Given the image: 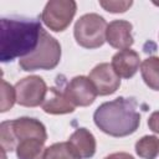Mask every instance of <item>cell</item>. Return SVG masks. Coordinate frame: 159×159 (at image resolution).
<instances>
[{
	"label": "cell",
	"mask_w": 159,
	"mask_h": 159,
	"mask_svg": "<svg viewBox=\"0 0 159 159\" xmlns=\"http://www.w3.org/2000/svg\"><path fill=\"white\" fill-rule=\"evenodd\" d=\"M42 26L37 19L2 17L0 35V60L11 62L36 50Z\"/></svg>",
	"instance_id": "6da1fadb"
},
{
	"label": "cell",
	"mask_w": 159,
	"mask_h": 159,
	"mask_svg": "<svg viewBox=\"0 0 159 159\" xmlns=\"http://www.w3.org/2000/svg\"><path fill=\"white\" fill-rule=\"evenodd\" d=\"M97 128L111 137H127L133 134L140 124L138 102L133 97H118L102 103L93 113Z\"/></svg>",
	"instance_id": "7a4b0ae2"
},
{
	"label": "cell",
	"mask_w": 159,
	"mask_h": 159,
	"mask_svg": "<svg viewBox=\"0 0 159 159\" xmlns=\"http://www.w3.org/2000/svg\"><path fill=\"white\" fill-rule=\"evenodd\" d=\"M32 138L47 140L46 127L36 118L20 117L0 124V144L2 150L12 152L21 140Z\"/></svg>",
	"instance_id": "3957f363"
},
{
	"label": "cell",
	"mask_w": 159,
	"mask_h": 159,
	"mask_svg": "<svg viewBox=\"0 0 159 159\" xmlns=\"http://www.w3.org/2000/svg\"><path fill=\"white\" fill-rule=\"evenodd\" d=\"M61 61V45L51 36L46 30L42 29L39 45L26 57L19 60V66L26 72L37 70H53Z\"/></svg>",
	"instance_id": "277c9868"
},
{
	"label": "cell",
	"mask_w": 159,
	"mask_h": 159,
	"mask_svg": "<svg viewBox=\"0 0 159 159\" xmlns=\"http://www.w3.org/2000/svg\"><path fill=\"white\" fill-rule=\"evenodd\" d=\"M107 22L103 16L89 12L81 16L73 27L76 42L84 48H98L106 41Z\"/></svg>",
	"instance_id": "5b68a950"
},
{
	"label": "cell",
	"mask_w": 159,
	"mask_h": 159,
	"mask_svg": "<svg viewBox=\"0 0 159 159\" xmlns=\"http://www.w3.org/2000/svg\"><path fill=\"white\" fill-rule=\"evenodd\" d=\"M77 10V4L73 0H51L41 14L42 22L55 32L65 31L72 22Z\"/></svg>",
	"instance_id": "8992f818"
},
{
	"label": "cell",
	"mask_w": 159,
	"mask_h": 159,
	"mask_svg": "<svg viewBox=\"0 0 159 159\" xmlns=\"http://www.w3.org/2000/svg\"><path fill=\"white\" fill-rule=\"evenodd\" d=\"M16 103L22 107L42 106L48 88L40 76H29L15 84Z\"/></svg>",
	"instance_id": "52a82bcc"
},
{
	"label": "cell",
	"mask_w": 159,
	"mask_h": 159,
	"mask_svg": "<svg viewBox=\"0 0 159 159\" xmlns=\"http://www.w3.org/2000/svg\"><path fill=\"white\" fill-rule=\"evenodd\" d=\"M65 91L75 107H88L98 96L92 81L86 76L73 77L67 83Z\"/></svg>",
	"instance_id": "ba28073f"
},
{
	"label": "cell",
	"mask_w": 159,
	"mask_h": 159,
	"mask_svg": "<svg viewBox=\"0 0 159 159\" xmlns=\"http://www.w3.org/2000/svg\"><path fill=\"white\" fill-rule=\"evenodd\" d=\"M88 78L92 81L99 96L113 94L120 86V77L114 72L112 65L107 62L97 65L89 72Z\"/></svg>",
	"instance_id": "9c48e42d"
},
{
	"label": "cell",
	"mask_w": 159,
	"mask_h": 159,
	"mask_svg": "<svg viewBox=\"0 0 159 159\" xmlns=\"http://www.w3.org/2000/svg\"><path fill=\"white\" fill-rule=\"evenodd\" d=\"M133 25L125 20H113L107 25L106 41L114 48L120 51L130 48L134 42L132 35Z\"/></svg>",
	"instance_id": "30bf717a"
},
{
	"label": "cell",
	"mask_w": 159,
	"mask_h": 159,
	"mask_svg": "<svg viewBox=\"0 0 159 159\" xmlns=\"http://www.w3.org/2000/svg\"><path fill=\"white\" fill-rule=\"evenodd\" d=\"M114 72L120 78H130L133 77L140 66V57L138 52L134 50H123L118 51L113 57L111 62Z\"/></svg>",
	"instance_id": "8fae6325"
},
{
	"label": "cell",
	"mask_w": 159,
	"mask_h": 159,
	"mask_svg": "<svg viewBox=\"0 0 159 159\" xmlns=\"http://www.w3.org/2000/svg\"><path fill=\"white\" fill-rule=\"evenodd\" d=\"M75 106L68 99L65 88L51 87L46 94V98L42 103L43 112L48 114H67L75 111Z\"/></svg>",
	"instance_id": "7c38bea8"
},
{
	"label": "cell",
	"mask_w": 159,
	"mask_h": 159,
	"mask_svg": "<svg viewBox=\"0 0 159 159\" xmlns=\"http://www.w3.org/2000/svg\"><path fill=\"white\" fill-rule=\"evenodd\" d=\"M81 159H89L96 153V138L87 128H77L68 139Z\"/></svg>",
	"instance_id": "4fadbf2b"
},
{
	"label": "cell",
	"mask_w": 159,
	"mask_h": 159,
	"mask_svg": "<svg viewBox=\"0 0 159 159\" xmlns=\"http://www.w3.org/2000/svg\"><path fill=\"white\" fill-rule=\"evenodd\" d=\"M140 75L144 83L153 91H159V57L150 56L140 63Z\"/></svg>",
	"instance_id": "5bb4252c"
},
{
	"label": "cell",
	"mask_w": 159,
	"mask_h": 159,
	"mask_svg": "<svg viewBox=\"0 0 159 159\" xmlns=\"http://www.w3.org/2000/svg\"><path fill=\"white\" fill-rule=\"evenodd\" d=\"M45 140L41 139H25L16 145L17 159H42L45 152Z\"/></svg>",
	"instance_id": "9a60e30c"
},
{
	"label": "cell",
	"mask_w": 159,
	"mask_h": 159,
	"mask_svg": "<svg viewBox=\"0 0 159 159\" xmlns=\"http://www.w3.org/2000/svg\"><path fill=\"white\" fill-rule=\"evenodd\" d=\"M42 159H81L70 142H60L47 147Z\"/></svg>",
	"instance_id": "2e32d148"
},
{
	"label": "cell",
	"mask_w": 159,
	"mask_h": 159,
	"mask_svg": "<svg viewBox=\"0 0 159 159\" xmlns=\"http://www.w3.org/2000/svg\"><path fill=\"white\" fill-rule=\"evenodd\" d=\"M135 153L142 159H155L159 155V138L144 135L135 143Z\"/></svg>",
	"instance_id": "e0dca14e"
},
{
	"label": "cell",
	"mask_w": 159,
	"mask_h": 159,
	"mask_svg": "<svg viewBox=\"0 0 159 159\" xmlns=\"http://www.w3.org/2000/svg\"><path fill=\"white\" fill-rule=\"evenodd\" d=\"M16 102V92L15 87L7 83L5 80L1 81V108L0 112H6L12 108L14 103Z\"/></svg>",
	"instance_id": "ac0fdd59"
},
{
	"label": "cell",
	"mask_w": 159,
	"mask_h": 159,
	"mask_svg": "<svg viewBox=\"0 0 159 159\" xmlns=\"http://www.w3.org/2000/svg\"><path fill=\"white\" fill-rule=\"evenodd\" d=\"M99 5L108 12L112 14H119L125 12L129 10V7L133 5V1H116V0H101Z\"/></svg>",
	"instance_id": "d6986e66"
},
{
	"label": "cell",
	"mask_w": 159,
	"mask_h": 159,
	"mask_svg": "<svg viewBox=\"0 0 159 159\" xmlns=\"http://www.w3.org/2000/svg\"><path fill=\"white\" fill-rule=\"evenodd\" d=\"M148 127L152 132L159 134V111L153 112L148 118Z\"/></svg>",
	"instance_id": "ffe728a7"
},
{
	"label": "cell",
	"mask_w": 159,
	"mask_h": 159,
	"mask_svg": "<svg viewBox=\"0 0 159 159\" xmlns=\"http://www.w3.org/2000/svg\"><path fill=\"white\" fill-rule=\"evenodd\" d=\"M104 159H134V157H133V155H130L129 153L118 152V153H112V154L107 155Z\"/></svg>",
	"instance_id": "44dd1931"
}]
</instances>
